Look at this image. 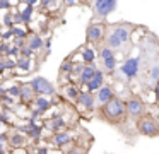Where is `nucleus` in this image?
Masks as SVG:
<instances>
[{
    "label": "nucleus",
    "mask_w": 159,
    "mask_h": 154,
    "mask_svg": "<svg viewBox=\"0 0 159 154\" xmlns=\"http://www.w3.org/2000/svg\"><path fill=\"white\" fill-rule=\"evenodd\" d=\"M118 67V60H116V55H113V57L110 58H104V60H101V70L103 72H115Z\"/></svg>",
    "instance_id": "ddd939ff"
},
{
    "label": "nucleus",
    "mask_w": 159,
    "mask_h": 154,
    "mask_svg": "<svg viewBox=\"0 0 159 154\" xmlns=\"http://www.w3.org/2000/svg\"><path fill=\"white\" fill-rule=\"evenodd\" d=\"M84 60L89 62V63L94 60V53H93V50H86V51H84Z\"/></svg>",
    "instance_id": "a211bd4d"
},
{
    "label": "nucleus",
    "mask_w": 159,
    "mask_h": 154,
    "mask_svg": "<svg viewBox=\"0 0 159 154\" xmlns=\"http://www.w3.org/2000/svg\"><path fill=\"white\" fill-rule=\"evenodd\" d=\"M12 144H14V146H22V144H24V137L14 135V137H12Z\"/></svg>",
    "instance_id": "6ab92c4d"
},
{
    "label": "nucleus",
    "mask_w": 159,
    "mask_h": 154,
    "mask_svg": "<svg viewBox=\"0 0 159 154\" xmlns=\"http://www.w3.org/2000/svg\"><path fill=\"white\" fill-rule=\"evenodd\" d=\"M69 140H70V137L69 135H67V133H58V135H57L55 137V142L57 144H60V146H62V144H65V142H69Z\"/></svg>",
    "instance_id": "dca6fc26"
},
{
    "label": "nucleus",
    "mask_w": 159,
    "mask_h": 154,
    "mask_svg": "<svg viewBox=\"0 0 159 154\" xmlns=\"http://www.w3.org/2000/svg\"><path fill=\"white\" fill-rule=\"evenodd\" d=\"M96 72H98V70L94 68V65H86V67L80 70V75H79L80 79H79V82H80L82 86H87L91 81H93L94 75H96Z\"/></svg>",
    "instance_id": "9d476101"
},
{
    "label": "nucleus",
    "mask_w": 159,
    "mask_h": 154,
    "mask_svg": "<svg viewBox=\"0 0 159 154\" xmlns=\"http://www.w3.org/2000/svg\"><path fill=\"white\" fill-rule=\"evenodd\" d=\"M127 113L132 120L137 122L139 118H142L144 115H147V105L142 101L140 98L134 96V98L127 99Z\"/></svg>",
    "instance_id": "0eeeda50"
},
{
    "label": "nucleus",
    "mask_w": 159,
    "mask_h": 154,
    "mask_svg": "<svg viewBox=\"0 0 159 154\" xmlns=\"http://www.w3.org/2000/svg\"><path fill=\"white\" fill-rule=\"evenodd\" d=\"M135 127H137V132L140 135H147V137H157L159 135V122L151 113H147L142 118H139L135 122Z\"/></svg>",
    "instance_id": "20e7f679"
},
{
    "label": "nucleus",
    "mask_w": 159,
    "mask_h": 154,
    "mask_svg": "<svg viewBox=\"0 0 159 154\" xmlns=\"http://www.w3.org/2000/svg\"><path fill=\"white\" fill-rule=\"evenodd\" d=\"M140 26L132 22H116V24H108V29L111 31L113 34H116L118 40L121 41V44L125 46V50L130 53L132 48H134V43H132V36L134 33L139 29Z\"/></svg>",
    "instance_id": "f03ea898"
},
{
    "label": "nucleus",
    "mask_w": 159,
    "mask_h": 154,
    "mask_svg": "<svg viewBox=\"0 0 159 154\" xmlns=\"http://www.w3.org/2000/svg\"><path fill=\"white\" fill-rule=\"evenodd\" d=\"M99 115H103V120L111 125H120L127 120L128 113H127V101L116 98L115 96L111 101H108L106 105L101 106Z\"/></svg>",
    "instance_id": "f257e3e1"
},
{
    "label": "nucleus",
    "mask_w": 159,
    "mask_h": 154,
    "mask_svg": "<svg viewBox=\"0 0 159 154\" xmlns=\"http://www.w3.org/2000/svg\"><path fill=\"white\" fill-rule=\"evenodd\" d=\"M82 3H93V0H80Z\"/></svg>",
    "instance_id": "4be33fe9"
},
{
    "label": "nucleus",
    "mask_w": 159,
    "mask_h": 154,
    "mask_svg": "<svg viewBox=\"0 0 159 154\" xmlns=\"http://www.w3.org/2000/svg\"><path fill=\"white\" fill-rule=\"evenodd\" d=\"M38 106H39V110H46V108L50 106L48 99H43V98H39V99H38Z\"/></svg>",
    "instance_id": "aec40b11"
},
{
    "label": "nucleus",
    "mask_w": 159,
    "mask_h": 154,
    "mask_svg": "<svg viewBox=\"0 0 159 154\" xmlns=\"http://www.w3.org/2000/svg\"><path fill=\"white\" fill-rule=\"evenodd\" d=\"M103 77H104V75H103V70H98L96 75L93 77V81L87 84V91H89V92H93V91L98 92V91H99V89L103 87Z\"/></svg>",
    "instance_id": "f8f14e48"
},
{
    "label": "nucleus",
    "mask_w": 159,
    "mask_h": 154,
    "mask_svg": "<svg viewBox=\"0 0 159 154\" xmlns=\"http://www.w3.org/2000/svg\"><path fill=\"white\" fill-rule=\"evenodd\" d=\"M29 46L31 48H39L41 46V40H39L38 36H33L31 40H29Z\"/></svg>",
    "instance_id": "f3484780"
},
{
    "label": "nucleus",
    "mask_w": 159,
    "mask_h": 154,
    "mask_svg": "<svg viewBox=\"0 0 159 154\" xmlns=\"http://www.w3.org/2000/svg\"><path fill=\"white\" fill-rule=\"evenodd\" d=\"M154 92H156V105L159 108V81L156 82V87H154Z\"/></svg>",
    "instance_id": "412c9836"
},
{
    "label": "nucleus",
    "mask_w": 159,
    "mask_h": 154,
    "mask_svg": "<svg viewBox=\"0 0 159 154\" xmlns=\"http://www.w3.org/2000/svg\"><path fill=\"white\" fill-rule=\"evenodd\" d=\"M93 22H106V17L116 7V0H93Z\"/></svg>",
    "instance_id": "7ed1b4c3"
},
{
    "label": "nucleus",
    "mask_w": 159,
    "mask_h": 154,
    "mask_svg": "<svg viewBox=\"0 0 159 154\" xmlns=\"http://www.w3.org/2000/svg\"><path fill=\"white\" fill-rule=\"evenodd\" d=\"M21 154H24V152H21Z\"/></svg>",
    "instance_id": "b1692460"
},
{
    "label": "nucleus",
    "mask_w": 159,
    "mask_h": 154,
    "mask_svg": "<svg viewBox=\"0 0 159 154\" xmlns=\"http://www.w3.org/2000/svg\"><path fill=\"white\" fill-rule=\"evenodd\" d=\"M29 86H31L33 91L38 92V94H53V92H55L53 86L43 77H34L31 82H29Z\"/></svg>",
    "instance_id": "6e6552de"
},
{
    "label": "nucleus",
    "mask_w": 159,
    "mask_h": 154,
    "mask_svg": "<svg viewBox=\"0 0 159 154\" xmlns=\"http://www.w3.org/2000/svg\"><path fill=\"white\" fill-rule=\"evenodd\" d=\"M33 2H36V0H28V3H33Z\"/></svg>",
    "instance_id": "5701e85b"
},
{
    "label": "nucleus",
    "mask_w": 159,
    "mask_h": 154,
    "mask_svg": "<svg viewBox=\"0 0 159 154\" xmlns=\"http://www.w3.org/2000/svg\"><path fill=\"white\" fill-rule=\"evenodd\" d=\"M106 27H108L106 22H91L86 29L87 43H93V44H96V46L103 44L104 36H106Z\"/></svg>",
    "instance_id": "39448f33"
},
{
    "label": "nucleus",
    "mask_w": 159,
    "mask_h": 154,
    "mask_svg": "<svg viewBox=\"0 0 159 154\" xmlns=\"http://www.w3.org/2000/svg\"><path fill=\"white\" fill-rule=\"evenodd\" d=\"M113 98H115V92H113V89H111L110 86H103V87L96 92V99H98V103H101V105H106V103L111 101Z\"/></svg>",
    "instance_id": "1a4fd4ad"
},
{
    "label": "nucleus",
    "mask_w": 159,
    "mask_h": 154,
    "mask_svg": "<svg viewBox=\"0 0 159 154\" xmlns=\"http://www.w3.org/2000/svg\"><path fill=\"white\" fill-rule=\"evenodd\" d=\"M63 92H65V96H69L70 99H77V98H79V94H80V92H79V89H77L74 84L67 86V87L63 89Z\"/></svg>",
    "instance_id": "4468645a"
},
{
    "label": "nucleus",
    "mask_w": 159,
    "mask_h": 154,
    "mask_svg": "<svg viewBox=\"0 0 159 154\" xmlns=\"http://www.w3.org/2000/svg\"><path fill=\"white\" fill-rule=\"evenodd\" d=\"M87 151H89V146H87V147L75 146V147H72V149H70L67 154H87Z\"/></svg>",
    "instance_id": "2eb2a0df"
},
{
    "label": "nucleus",
    "mask_w": 159,
    "mask_h": 154,
    "mask_svg": "<svg viewBox=\"0 0 159 154\" xmlns=\"http://www.w3.org/2000/svg\"><path fill=\"white\" fill-rule=\"evenodd\" d=\"M77 101H79V105H82L87 111L94 110V96H93V92H89V91L80 92L79 98H77Z\"/></svg>",
    "instance_id": "9b49d317"
},
{
    "label": "nucleus",
    "mask_w": 159,
    "mask_h": 154,
    "mask_svg": "<svg viewBox=\"0 0 159 154\" xmlns=\"http://www.w3.org/2000/svg\"><path fill=\"white\" fill-rule=\"evenodd\" d=\"M140 62H142V55L134 57V58H127V60L121 63V67L118 68V72L121 74V77L130 82L134 77H137V75L140 74Z\"/></svg>",
    "instance_id": "423d86ee"
}]
</instances>
